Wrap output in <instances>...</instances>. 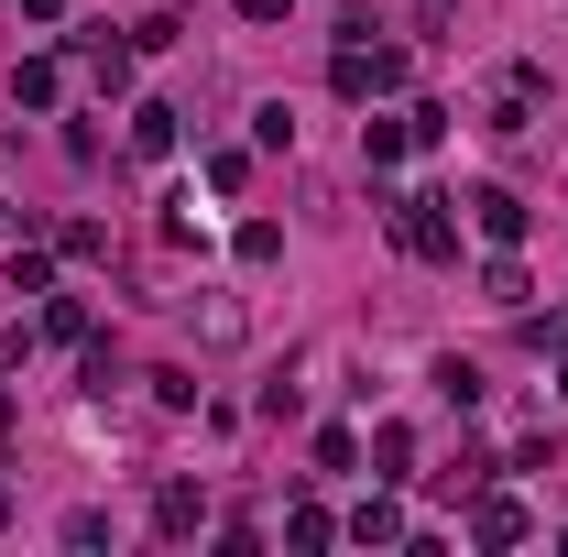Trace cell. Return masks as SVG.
Segmentation results:
<instances>
[{"mask_svg": "<svg viewBox=\"0 0 568 557\" xmlns=\"http://www.w3.org/2000/svg\"><path fill=\"white\" fill-rule=\"evenodd\" d=\"M383 219H394V241H405L416 263H459V198L416 186V198H383Z\"/></svg>", "mask_w": 568, "mask_h": 557, "instance_id": "1", "label": "cell"}, {"mask_svg": "<svg viewBox=\"0 0 568 557\" xmlns=\"http://www.w3.org/2000/svg\"><path fill=\"white\" fill-rule=\"evenodd\" d=\"M328 88H339V99H394V88H405V44H339V55H328Z\"/></svg>", "mask_w": 568, "mask_h": 557, "instance_id": "2", "label": "cell"}, {"mask_svg": "<svg viewBox=\"0 0 568 557\" xmlns=\"http://www.w3.org/2000/svg\"><path fill=\"white\" fill-rule=\"evenodd\" d=\"M536 110H547V67L514 55V67L493 77V132H536Z\"/></svg>", "mask_w": 568, "mask_h": 557, "instance_id": "3", "label": "cell"}, {"mask_svg": "<svg viewBox=\"0 0 568 557\" xmlns=\"http://www.w3.org/2000/svg\"><path fill=\"white\" fill-rule=\"evenodd\" d=\"M525 536H536V514L514 492H470V547H525Z\"/></svg>", "mask_w": 568, "mask_h": 557, "instance_id": "4", "label": "cell"}, {"mask_svg": "<svg viewBox=\"0 0 568 557\" xmlns=\"http://www.w3.org/2000/svg\"><path fill=\"white\" fill-rule=\"evenodd\" d=\"M470 230H481L493 252H514V241H525V198H514V186H470Z\"/></svg>", "mask_w": 568, "mask_h": 557, "instance_id": "5", "label": "cell"}, {"mask_svg": "<svg viewBox=\"0 0 568 557\" xmlns=\"http://www.w3.org/2000/svg\"><path fill=\"white\" fill-rule=\"evenodd\" d=\"M197 525H209V492H197V482H164V492H153V536H175V547H186Z\"/></svg>", "mask_w": 568, "mask_h": 557, "instance_id": "6", "label": "cell"}, {"mask_svg": "<svg viewBox=\"0 0 568 557\" xmlns=\"http://www.w3.org/2000/svg\"><path fill=\"white\" fill-rule=\"evenodd\" d=\"M339 536H351V547H394V536H405V503H394V492H372V503H361Z\"/></svg>", "mask_w": 568, "mask_h": 557, "instance_id": "7", "label": "cell"}, {"mask_svg": "<svg viewBox=\"0 0 568 557\" xmlns=\"http://www.w3.org/2000/svg\"><path fill=\"white\" fill-rule=\"evenodd\" d=\"M55 88H67L55 55H22V67H11V99H22V110H55Z\"/></svg>", "mask_w": 568, "mask_h": 557, "instance_id": "8", "label": "cell"}, {"mask_svg": "<svg viewBox=\"0 0 568 557\" xmlns=\"http://www.w3.org/2000/svg\"><path fill=\"white\" fill-rule=\"evenodd\" d=\"M372 470L405 482V470H416V426H372Z\"/></svg>", "mask_w": 568, "mask_h": 557, "instance_id": "9", "label": "cell"}, {"mask_svg": "<svg viewBox=\"0 0 568 557\" xmlns=\"http://www.w3.org/2000/svg\"><path fill=\"white\" fill-rule=\"evenodd\" d=\"M55 284V252L44 241H11V295H44Z\"/></svg>", "mask_w": 568, "mask_h": 557, "instance_id": "10", "label": "cell"}, {"mask_svg": "<svg viewBox=\"0 0 568 557\" xmlns=\"http://www.w3.org/2000/svg\"><path fill=\"white\" fill-rule=\"evenodd\" d=\"M132 153H175V110H164V99L132 110Z\"/></svg>", "mask_w": 568, "mask_h": 557, "instance_id": "11", "label": "cell"}, {"mask_svg": "<svg viewBox=\"0 0 568 557\" xmlns=\"http://www.w3.org/2000/svg\"><path fill=\"white\" fill-rule=\"evenodd\" d=\"M426 383H437V394H448V405H459V416H470V405H481V361H437V372H426Z\"/></svg>", "mask_w": 568, "mask_h": 557, "instance_id": "12", "label": "cell"}, {"mask_svg": "<svg viewBox=\"0 0 568 557\" xmlns=\"http://www.w3.org/2000/svg\"><path fill=\"white\" fill-rule=\"evenodd\" d=\"M328 536H339L328 503H295V514H284V547H328Z\"/></svg>", "mask_w": 568, "mask_h": 557, "instance_id": "13", "label": "cell"}, {"mask_svg": "<svg viewBox=\"0 0 568 557\" xmlns=\"http://www.w3.org/2000/svg\"><path fill=\"white\" fill-rule=\"evenodd\" d=\"M493 482V459H481V448H459V459H448V470H437V492H448V503H470V492Z\"/></svg>", "mask_w": 568, "mask_h": 557, "instance_id": "14", "label": "cell"}, {"mask_svg": "<svg viewBox=\"0 0 568 557\" xmlns=\"http://www.w3.org/2000/svg\"><path fill=\"white\" fill-rule=\"evenodd\" d=\"M394 153H416L405 121H361V164H394Z\"/></svg>", "mask_w": 568, "mask_h": 557, "instance_id": "15", "label": "cell"}, {"mask_svg": "<svg viewBox=\"0 0 568 557\" xmlns=\"http://www.w3.org/2000/svg\"><path fill=\"white\" fill-rule=\"evenodd\" d=\"M209 186H219V198H241V186H252V153H230V142H219V153H209Z\"/></svg>", "mask_w": 568, "mask_h": 557, "instance_id": "16", "label": "cell"}, {"mask_svg": "<svg viewBox=\"0 0 568 557\" xmlns=\"http://www.w3.org/2000/svg\"><path fill=\"white\" fill-rule=\"evenodd\" d=\"M317 470H361V437H351V426H317Z\"/></svg>", "mask_w": 568, "mask_h": 557, "instance_id": "17", "label": "cell"}, {"mask_svg": "<svg viewBox=\"0 0 568 557\" xmlns=\"http://www.w3.org/2000/svg\"><path fill=\"white\" fill-rule=\"evenodd\" d=\"M55 252H67V263H99V252H110V230H99V219H67V241H55Z\"/></svg>", "mask_w": 568, "mask_h": 557, "instance_id": "18", "label": "cell"}, {"mask_svg": "<svg viewBox=\"0 0 568 557\" xmlns=\"http://www.w3.org/2000/svg\"><path fill=\"white\" fill-rule=\"evenodd\" d=\"M481 295L493 306H525V263H481Z\"/></svg>", "mask_w": 568, "mask_h": 557, "instance_id": "19", "label": "cell"}, {"mask_svg": "<svg viewBox=\"0 0 568 557\" xmlns=\"http://www.w3.org/2000/svg\"><path fill=\"white\" fill-rule=\"evenodd\" d=\"M284 11H295V0H241V22H284Z\"/></svg>", "mask_w": 568, "mask_h": 557, "instance_id": "20", "label": "cell"}, {"mask_svg": "<svg viewBox=\"0 0 568 557\" xmlns=\"http://www.w3.org/2000/svg\"><path fill=\"white\" fill-rule=\"evenodd\" d=\"M22 22H67V0H22Z\"/></svg>", "mask_w": 568, "mask_h": 557, "instance_id": "21", "label": "cell"}, {"mask_svg": "<svg viewBox=\"0 0 568 557\" xmlns=\"http://www.w3.org/2000/svg\"><path fill=\"white\" fill-rule=\"evenodd\" d=\"M0 525H11V492H0Z\"/></svg>", "mask_w": 568, "mask_h": 557, "instance_id": "22", "label": "cell"}, {"mask_svg": "<svg viewBox=\"0 0 568 557\" xmlns=\"http://www.w3.org/2000/svg\"><path fill=\"white\" fill-rule=\"evenodd\" d=\"M558 394H568V361H558Z\"/></svg>", "mask_w": 568, "mask_h": 557, "instance_id": "23", "label": "cell"}]
</instances>
